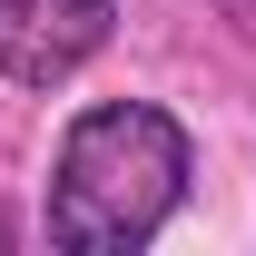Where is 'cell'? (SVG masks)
Masks as SVG:
<instances>
[{"instance_id":"cell-2","label":"cell","mask_w":256,"mask_h":256,"mask_svg":"<svg viewBox=\"0 0 256 256\" xmlns=\"http://www.w3.org/2000/svg\"><path fill=\"white\" fill-rule=\"evenodd\" d=\"M118 0H0V79L20 89H60L108 50Z\"/></svg>"},{"instance_id":"cell-1","label":"cell","mask_w":256,"mask_h":256,"mask_svg":"<svg viewBox=\"0 0 256 256\" xmlns=\"http://www.w3.org/2000/svg\"><path fill=\"white\" fill-rule=\"evenodd\" d=\"M188 197V128L148 98L79 108L50 168V246L69 256H128L148 246Z\"/></svg>"},{"instance_id":"cell-3","label":"cell","mask_w":256,"mask_h":256,"mask_svg":"<svg viewBox=\"0 0 256 256\" xmlns=\"http://www.w3.org/2000/svg\"><path fill=\"white\" fill-rule=\"evenodd\" d=\"M217 10H226V20H236V30H256V0H217Z\"/></svg>"},{"instance_id":"cell-4","label":"cell","mask_w":256,"mask_h":256,"mask_svg":"<svg viewBox=\"0 0 256 256\" xmlns=\"http://www.w3.org/2000/svg\"><path fill=\"white\" fill-rule=\"evenodd\" d=\"M10 236H20V226H10V217H0V246H10Z\"/></svg>"}]
</instances>
